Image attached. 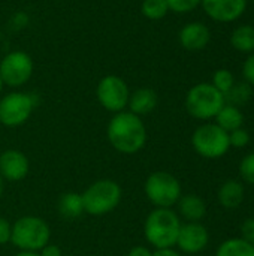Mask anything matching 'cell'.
Here are the masks:
<instances>
[{"label": "cell", "instance_id": "cell-32", "mask_svg": "<svg viewBox=\"0 0 254 256\" xmlns=\"http://www.w3.org/2000/svg\"><path fill=\"white\" fill-rule=\"evenodd\" d=\"M127 256H153V252L147 246H135L129 250Z\"/></svg>", "mask_w": 254, "mask_h": 256}, {"label": "cell", "instance_id": "cell-28", "mask_svg": "<svg viewBox=\"0 0 254 256\" xmlns=\"http://www.w3.org/2000/svg\"><path fill=\"white\" fill-rule=\"evenodd\" d=\"M243 76L247 84L254 87V52H252L243 64Z\"/></svg>", "mask_w": 254, "mask_h": 256}, {"label": "cell", "instance_id": "cell-35", "mask_svg": "<svg viewBox=\"0 0 254 256\" xmlns=\"http://www.w3.org/2000/svg\"><path fill=\"white\" fill-rule=\"evenodd\" d=\"M3 192H4V180H3V177L0 176V198H1V195H3Z\"/></svg>", "mask_w": 254, "mask_h": 256}, {"label": "cell", "instance_id": "cell-31", "mask_svg": "<svg viewBox=\"0 0 254 256\" xmlns=\"http://www.w3.org/2000/svg\"><path fill=\"white\" fill-rule=\"evenodd\" d=\"M39 255L40 256H63V252H61L60 246L48 243L46 246H43V248L39 250Z\"/></svg>", "mask_w": 254, "mask_h": 256}, {"label": "cell", "instance_id": "cell-21", "mask_svg": "<svg viewBox=\"0 0 254 256\" xmlns=\"http://www.w3.org/2000/svg\"><path fill=\"white\" fill-rule=\"evenodd\" d=\"M216 256H254V246L241 237L229 238L217 248Z\"/></svg>", "mask_w": 254, "mask_h": 256}, {"label": "cell", "instance_id": "cell-27", "mask_svg": "<svg viewBox=\"0 0 254 256\" xmlns=\"http://www.w3.org/2000/svg\"><path fill=\"white\" fill-rule=\"evenodd\" d=\"M249 142H250V134L244 128H240V129H235V130L229 132V144H231V147L244 148V147L249 146Z\"/></svg>", "mask_w": 254, "mask_h": 256}, {"label": "cell", "instance_id": "cell-34", "mask_svg": "<svg viewBox=\"0 0 254 256\" xmlns=\"http://www.w3.org/2000/svg\"><path fill=\"white\" fill-rule=\"evenodd\" d=\"M15 256H40L39 252H28V250H19Z\"/></svg>", "mask_w": 254, "mask_h": 256}, {"label": "cell", "instance_id": "cell-8", "mask_svg": "<svg viewBox=\"0 0 254 256\" xmlns=\"http://www.w3.org/2000/svg\"><path fill=\"white\" fill-rule=\"evenodd\" d=\"M36 100L30 93L10 92L0 99V123L4 128L22 126L31 116Z\"/></svg>", "mask_w": 254, "mask_h": 256}, {"label": "cell", "instance_id": "cell-7", "mask_svg": "<svg viewBox=\"0 0 254 256\" xmlns=\"http://www.w3.org/2000/svg\"><path fill=\"white\" fill-rule=\"evenodd\" d=\"M192 146L199 156L205 159H219L231 150L229 134L216 123H205L193 132Z\"/></svg>", "mask_w": 254, "mask_h": 256}, {"label": "cell", "instance_id": "cell-13", "mask_svg": "<svg viewBox=\"0 0 254 256\" xmlns=\"http://www.w3.org/2000/svg\"><path fill=\"white\" fill-rule=\"evenodd\" d=\"M201 4L211 20L232 22L244 14L247 0H201Z\"/></svg>", "mask_w": 254, "mask_h": 256}, {"label": "cell", "instance_id": "cell-22", "mask_svg": "<svg viewBox=\"0 0 254 256\" xmlns=\"http://www.w3.org/2000/svg\"><path fill=\"white\" fill-rule=\"evenodd\" d=\"M252 94H253V92H252L250 84H247L246 81L235 82L234 87L225 94V100H226V104L240 108L241 105H244V104H247L250 100Z\"/></svg>", "mask_w": 254, "mask_h": 256}, {"label": "cell", "instance_id": "cell-19", "mask_svg": "<svg viewBox=\"0 0 254 256\" xmlns=\"http://www.w3.org/2000/svg\"><path fill=\"white\" fill-rule=\"evenodd\" d=\"M216 124H219L223 130H226L228 134L243 128L244 124V114L238 106L225 104V106L219 111V114L216 116Z\"/></svg>", "mask_w": 254, "mask_h": 256}, {"label": "cell", "instance_id": "cell-16", "mask_svg": "<svg viewBox=\"0 0 254 256\" xmlns=\"http://www.w3.org/2000/svg\"><path fill=\"white\" fill-rule=\"evenodd\" d=\"M246 196V188L244 183L235 178H229L226 180L217 192V200L219 204L226 208V210H235L238 208Z\"/></svg>", "mask_w": 254, "mask_h": 256}, {"label": "cell", "instance_id": "cell-12", "mask_svg": "<svg viewBox=\"0 0 254 256\" xmlns=\"http://www.w3.org/2000/svg\"><path fill=\"white\" fill-rule=\"evenodd\" d=\"M30 170L28 158L16 150L7 148L0 153V176L6 182H21L27 177Z\"/></svg>", "mask_w": 254, "mask_h": 256}, {"label": "cell", "instance_id": "cell-11", "mask_svg": "<svg viewBox=\"0 0 254 256\" xmlns=\"http://www.w3.org/2000/svg\"><path fill=\"white\" fill-rule=\"evenodd\" d=\"M210 243V232L201 222H186L181 224L177 248L189 255L202 252Z\"/></svg>", "mask_w": 254, "mask_h": 256}, {"label": "cell", "instance_id": "cell-9", "mask_svg": "<svg viewBox=\"0 0 254 256\" xmlns=\"http://www.w3.org/2000/svg\"><path fill=\"white\" fill-rule=\"evenodd\" d=\"M96 96H97L99 104L106 111L117 114L127 108L130 90L121 76L106 75L97 82Z\"/></svg>", "mask_w": 254, "mask_h": 256}, {"label": "cell", "instance_id": "cell-5", "mask_svg": "<svg viewBox=\"0 0 254 256\" xmlns=\"http://www.w3.org/2000/svg\"><path fill=\"white\" fill-rule=\"evenodd\" d=\"M225 104V94H222L211 82H199L193 86L186 96L187 112L204 122L216 118Z\"/></svg>", "mask_w": 254, "mask_h": 256}, {"label": "cell", "instance_id": "cell-6", "mask_svg": "<svg viewBox=\"0 0 254 256\" xmlns=\"http://www.w3.org/2000/svg\"><path fill=\"white\" fill-rule=\"evenodd\" d=\"M144 192L156 208H172L183 195L180 180L168 171L150 174L145 180Z\"/></svg>", "mask_w": 254, "mask_h": 256}, {"label": "cell", "instance_id": "cell-30", "mask_svg": "<svg viewBox=\"0 0 254 256\" xmlns=\"http://www.w3.org/2000/svg\"><path fill=\"white\" fill-rule=\"evenodd\" d=\"M10 236H12V224L0 216V246H4L10 243Z\"/></svg>", "mask_w": 254, "mask_h": 256}, {"label": "cell", "instance_id": "cell-29", "mask_svg": "<svg viewBox=\"0 0 254 256\" xmlns=\"http://www.w3.org/2000/svg\"><path fill=\"white\" fill-rule=\"evenodd\" d=\"M241 238L254 246V218H249L241 224Z\"/></svg>", "mask_w": 254, "mask_h": 256}, {"label": "cell", "instance_id": "cell-15", "mask_svg": "<svg viewBox=\"0 0 254 256\" xmlns=\"http://www.w3.org/2000/svg\"><path fill=\"white\" fill-rule=\"evenodd\" d=\"M157 102H159V98L153 88L141 87V88H136L133 93H130L127 108L135 116L142 117V116L153 112L157 106Z\"/></svg>", "mask_w": 254, "mask_h": 256}, {"label": "cell", "instance_id": "cell-24", "mask_svg": "<svg viewBox=\"0 0 254 256\" xmlns=\"http://www.w3.org/2000/svg\"><path fill=\"white\" fill-rule=\"evenodd\" d=\"M222 94H226L235 84V78L234 74L228 69H219L216 70L214 76H213V82H211Z\"/></svg>", "mask_w": 254, "mask_h": 256}, {"label": "cell", "instance_id": "cell-36", "mask_svg": "<svg viewBox=\"0 0 254 256\" xmlns=\"http://www.w3.org/2000/svg\"><path fill=\"white\" fill-rule=\"evenodd\" d=\"M3 86H4V84H3V81H1V76H0V93H1V90H3Z\"/></svg>", "mask_w": 254, "mask_h": 256}, {"label": "cell", "instance_id": "cell-14", "mask_svg": "<svg viewBox=\"0 0 254 256\" xmlns=\"http://www.w3.org/2000/svg\"><path fill=\"white\" fill-rule=\"evenodd\" d=\"M180 44L187 51H201L204 50L211 39L210 28L199 21H193L186 24L178 33Z\"/></svg>", "mask_w": 254, "mask_h": 256}, {"label": "cell", "instance_id": "cell-37", "mask_svg": "<svg viewBox=\"0 0 254 256\" xmlns=\"http://www.w3.org/2000/svg\"><path fill=\"white\" fill-rule=\"evenodd\" d=\"M253 2H254V0H253Z\"/></svg>", "mask_w": 254, "mask_h": 256}, {"label": "cell", "instance_id": "cell-20", "mask_svg": "<svg viewBox=\"0 0 254 256\" xmlns=\"http://www.w3.org/2000/svg\"><path fill=\"white\" fill-rule=\"evenodd\" d=\"M231 45L240 52H254V26H240L231 34Z\"/></svg>", "mask_w": 254, "mask_h": 256}, {"label": "cell", "instance_id": "cell-23", "mask_svg": "<svg viewBox=\"0 0 254 256\" xmlns=\"http://www.w3.org/2000/svg\"><path fill=\"white\" fill-rule=\"evenodd\" d=\"M141 12L148 20H162L168 15L169 6L166 0H144L141 4Z\"/></svg>", "mask_w": 254, "mask_h": 256}, {"label": "cell", "instance_id": "cell-1", "mask_svg": "<svg viewBox=\"0 0 254 256\" xmlns=\"http://www.w3.org/2000/svg\"><path fill=\"white\" fill-rule=\"evenodd\" d=\"M106 136L112 148L121 154H136L147 144V128L139 116L130 111L114 114L106 128Z\"/></svg>", "mask_w": 254, "mask_h": 256}, {"label": "cell", "instance_id": "cell-18", "mask_svg": "<svg viewBox=\"0 0 254 256\" xmlns=\"http://www.w3.org/2000/svg\"><path fill=\"white\" fill-rule=\"evenodd\" d=\"M57 212L61 218L67 220L78 219L84 214V202L82 196L78 192H66L58 198L57 202Z\"/></svg>", "mask_w": 254, "mask_h": 256}, {"label": "cell", "instance_id": "cell-33", "mask_svg": "<svg viewBox=\"0 0 254 256\" xmlns=\"http://www.w3.org/2000/svg\"><path fill=\"white\" fill-rule=\"evenodd\" d=\"M153 256H181V254L174 248H168V249H156L153 252Z\"/></svg>", "mask_w": 254, "mask_h": 256}, {"label": "cell", "instance_id": "cell-26", "mask_svg": "<svg viewBox=\"0 0 254 256\" xmlns=\"http://www.w3.org/2000/svg\"><path fill=\"white\" fill-rule=\"evenodd\" d=\"M166 3L169 10L175 14H187L195 10L201 4V0H166Z\"/></svg>", "mask_w": 254, "mask_h": 256}, {"label": "cell", "instance_id": "cell-2", "mask_svg": "<svg viewBox=\"0 0 254 256\" xmlns=\"http://www.w3.org/2000/svg\"><path fill=\"white\" fill-rule=\"evenodd\" d=\"M181 220L172 208H154L145 219V240L156 249L175 248Z\"/></svg>", "mask_w": 254, "mask_h": 256}, {"label": "cell", "instance_id": "cell-10", "mask_svg": "<svg viewBox=\"0 0 254 256\" xmlns=\"http://www.w3.org/2000/svg\"><path fill=\"white\" fill-rule=\"evenodd\" d=\"M33 75V60L24 51H12L0 62V76L9 87H21Z\"/></svg>", "mask_w": 254, "mask_h": 256}, {"label": "cell", "instance_id": "cell-17", "mask_svg": "<svg viewBox=\"0 0 254 256\" xmlns=\"http://www.w3.org/2000/svg\"><path fill=\"white\" fill-rule=\"evenodd\" d=\"M177 207L180 216L187 222H201L207 214V204L196 194L181 195L177 202Z\"/></svg>", "mask_w": 254, "mask_h": 256}, {"label": "cell", "instance_id": "cell-4", "mask_svg": "<svg viewBox=\"0 0 254 256\" xmlns=\"http://www.w3.org/2000/svg\"><path fill=\"white\" fill-rule=\"evenodd\" d=\"M81 196L84 202V213L90 216H105L120 206L123 190L115 180L102 178L91 183Z\"/></svg>", "mask_w": 254, "mask_h": 256}, {"label": "cell", "instance_id": "cell-3", "mask_svg": "<svg viewBox=\"0 0 254 256\" xmlns=\"http://www.w3.org/2000/svg\"><path fill=\"white\" fill-rule=\"evenodd\" d=\"M51 240V228L39 216H22L12 224L10 243L19 250L39 252Z\"/></svg>", "mask_w": 254, "mask_h": 256}, {"label": "cell", "instance_id": "cell-25", "mask_svg": "<svg viewBox=\"0 0 254 256\" xmlns=\"http://www.w3.org/2000/svg\"><path fill=\"white\" fill-rule=\"evenodd\" d=\"M240 176L243 178V183L254 186V152L243 158L240 164Z\"/></svg>", "mask_w": 254, "mask_h": 256}]
</instances>
